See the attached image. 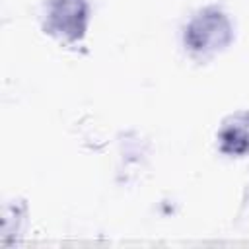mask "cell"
Masks as SVG:
<instances>
[{"label": "cell", "instance_id": "obj_2", "mask_svg": "<svg viewBox=\"0 0 249 249\" xmlns=\"http://www.w3.org/2000/svg\"><path fill=\"white\" fill-rule=\"evenodd\" d=\"M89 23L88 0H47L43 6V31L64 45H76L86 37Z\"/></svg>", "mask_w": 249, "mask_h": 249}, {"label": "cell", "instance_id": "obj_3", "mask_svg": "<svg viewBox=\"0 0 249 249\" xmlns=\"http://www.w3.org/2000/svg\"><path fill=\"white\" fill-rule=\"evenodd\" d=\"M218 150L226 156H249V111L226 117L218 128Z\"/></svg>", "mask_w": 249, "mask_h": 249}, {"label": "cell", "instance_id": "obj_1", "mask_svg": "<svg viewBox=\"0 0 249 249\" xmlns=\"http://www.w3.org/2000/svg\"><path fill=\"white\" fill-rule=\"evenodd\" d=\"M233 37V23L230 16L218 6L200 8L191 16L183 29V43L187 51L198 60H208L226 51Z\"/></svg>", "mask_w": 249, "mask_h": 249}]
</instances>
